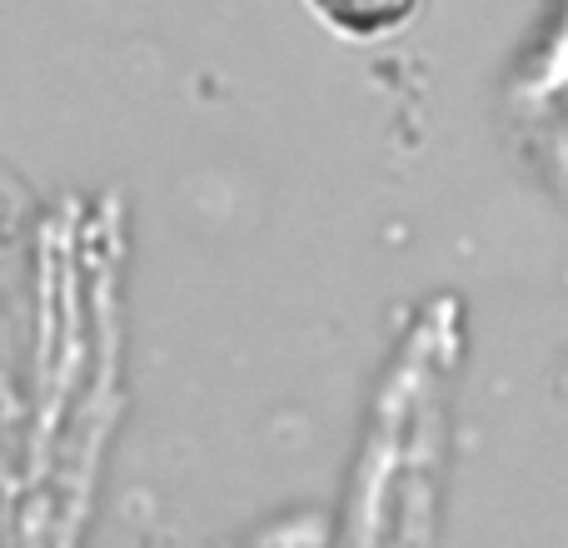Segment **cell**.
Returning a JSON list of instances; mask_svg holds the SVG:
<instances>
[{
  "instance_id": "1",
  "label": "cell",
  "mask_w": 568,
  "mask_h": 548,
  "mask_svg": "<svg viewBox=\"0 0 568 548\" xmlns=\"http://www.w3.org/2000/svg\"><path fill=\"white\" fill-rule=\"evenodd\" d=\"M310 6L320 10L334 30H344V35L379 40V35H389L394 26H404L419 0H310Z\"/></svg>"
}]
</instances>
